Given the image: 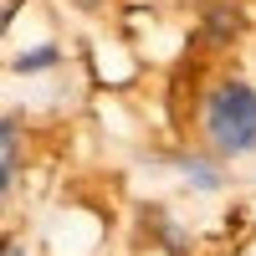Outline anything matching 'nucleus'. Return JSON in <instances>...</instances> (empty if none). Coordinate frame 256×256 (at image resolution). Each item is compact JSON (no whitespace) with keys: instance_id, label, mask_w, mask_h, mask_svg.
Instances as JSON below:
<instances>
[{"instance_id":"1","label":"nucleus","mask_w":256,"mask_h":256,"mask_svg":"<svg viewBox=\"0 0 256 256\" xmlns=\"http://www.w3.org/2000/svg\"><path fill=\"white\" fill-rule=\"evenodd\" d=\"M205 138L216 154H251L256 148V92L246 82H220L205 98Z\"/></svg>"},{"instance_id":"2","label":"nucleus","mask_w":256,"mask_h":256,"mask_svg":"<svg viewBox=\"0 0 256 256\" xmlns=\"http://www.w3.org/2000/svg\"><path fill=\"white\" fill-rule=\"evenodd\" d=\"M16 164H20V118H0V195L16 184Z\"/></svg>"},{"instance_id":"3","label":"nucleus","mask_w":256,"mask_h":256,"mask_svg":"<svg viewBox=\"0 0 256 256\" xmlns=\"http://www.w3.org/2000/svg\"><path fill=\"white\" fill-rule=\"evenodd\" d=\"M180 174H184V184L205 190V195H216V190H220V164L205 159V154H184V159H180Z\"/></svg>"},{"instance_id":"4","label":"nucleus","mask_w":256,"mask_h":256,"mask_svg":"<svg viewBox=\"0 0 256 256\" xmlns=\"http://www.w3.org/2000/svg\"><path fill=\"white\" fill-rule=\"evenodd\" d=\"M56 56H62L56 46H31V52H20V56H16V72H52V67H56Z\"/></svg>"},{"instance_id":"5","label":"nucleus","mask_w":256,"mask_h":256,"mask_svg":"<svg viewBox=\"0 0 256 256\" xmlns=\"http://www.w3.org/2000/svg\"><path fill=\"white\" fill-rule=\"evenodd\" d=\"M0 256H26V251H20V246H6V251H0Z\"/></svg>"}]
</instances>
